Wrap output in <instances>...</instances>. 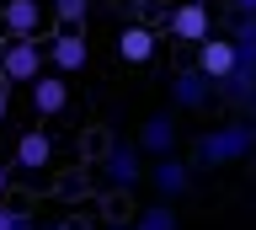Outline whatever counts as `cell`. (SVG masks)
Here are the masks:
<instances>
[{
	"label": "cell",
	"instance_id": "cell-11",
	"mask_svg": "<svg viewBox=\"0 0 256 230\" xmlns=\"http://www.w3.org/2000/svg\"><path fill=\"white\" fill-rule=\"evenodd\" d=\"M235 59H240V54H235V38H219V33H214V38L198 43V70H203L214 86H224V75L235 70Z\"/></svg>",
	"mask_w": 256,
	"mask_h": 230
},
{
	"label": "cell",
	"instance_id": "cell-6",
	"mask_svg": "<svg viewBox=\"0 0 256 230\" xmlns=\"http://www.w3.org/2000/svg\"><path fill=\"white\" fill-rule=\"evenodd\" d=\"M214 97H219V86L208 81L198 65H187V70L171 75V107H182V113H203Z\"/></svg>",
	"mask_w": 256,
	"mask_h": 230
},
{
	"label": "cell",
	"instance_id": "cell-21",
	"mask_svg": "<svg viewBox=\"0 0 256 230\" xmlns=\"http://www.w3.org/2000/svg\"><path fill=\"white\" fill-rule=\"evenodd\" d=\"M230 11L235 17H256V0H230Z\"/></svg>",
	"mask_w": 256,
	"mask_h": 230
},
{
	"label": "cell",
	"instance_id": "cell-1",
	"mask_svg": "<svg viewBox=\"0 0 256 230\" xmlns=\"http://www.w3.org/2000/svg\"><path fill=\"white\" fill-rule=\"evenodd\" d=\"M256 155V118H235V123H219V129H203L198 145H192V166L198 171H219V166H235Z\"/></svg>",
	"mask_w": 256,
	"mask_h": 230
},
{
	"label": "cell",
	"instance_id": "cell-9",
	"mask_svg": "<svg viewBox=\"0 0 256 230\" xmlns=\"http://www.w3.org/2000/svg\"><path fill=\"white\" fill-rule=\"evenodd\" d=\"M32 107H38V118H64L70 113V81L59 70H43L32 81Z\"/></svg>",
	"mask_w": 256,
	"mask_h": 230
},
{
	"label": "cell",
	"instance_id": "cell-12",
	"mask_svg": "<svg viewBox=\"0 0 256 230\" xmlns=\"http://www.w3.org/2000/svg\"><path fill=\"white\" fill-rule=\"evenodd\" d=\"M54 166V139L43 129H22L16 134V171H48Z\"/></svg>",
	"mask_w": 256,
	"mask_h": 230
},
{
	"label": "cell",
	"instance_id": "cell-18",
	"mask_svg": "<svg viewBox=\"0 0 256 230\" xmlns=\"http://www.w3.org/2000/svg\"><path fill=\"white\" fill-rule=\"evenodd\" d=\"M38 230H86L75 214H54V219H38Z\"/></svg>",
	"mask_w": 256,
	"mask_h": 230
},
{
	"label": "cell",
	"instance_id": "cell-4",
	"mask_svg": "<svg viewBox=\"0 0 256 230\" xmlns=\"http://www.w3.org/2000/svg\"><path fill=\"white\" fill-rule=\"evenodd\" d=\"M192 171H198V166L192 161H182V155H155V161H150V171H144V182H150V187H155L160 198H166V203H176V198L187 193L192 187Z\"/></svg>",
	"mask_w": 256,
	"mask_h": 230
},
{
	"label": "cell",
	"instance_id": "cell-8",
	"mask_svg": "<svg viewBox=\"0 0 256 230\" xmlns=\"http://www.w3.org/2000/svg\"><path fill=\"white\" fill-rule=\"evenodd\" d=\"M235 70L224 75L219 86V97L224 102H235V107H256V49H235Z\"/></svg>",
	"mask_w": 256,
	"mask_h": 230
},
{
	"label": "cell",
	"instance_id": "cell-23",
	"mask_svg": "<svg viewBox=\"0 0 256 230\" xmlns=\"http://www.w3.org/2000/svg\"><path fill=\"white\" fill-rule=\"evenodd\" d=\"M102 230H128V225H123V219H112V225H102Z\"/></svg>",
	"mask_w": 256,
	"mask_h": 230
},
{
	"label": "cell",
	"instance_id": "cell-13",
	"mask_svg": "<svg viewBox=\"0 0 256 230\" xmlns=\"http://www.w3.org/2000/svg\"><path fill=\"white\" fill-rule=\"evenodd\" d=\"M134 145H139L150 161H155V155H171V150H176V118H171V113H150Z\"/></svg>",
	"mask_w": 256,
	"mask_h": 230
},
{
	"label": "cell",
	"instance_id": "cell-17",
	"mask_svg": "<svg viewBox=\"0 0 256 230\" xmlns=\"http://www.w3.org/2000/svg\"><path fill=\"white\" fill-rule=\"evenodd\" d=\"M230 38L235 49H256V17H230Z\"/></svg>",
	"mask_w": 256,
	"mask_h": 230
},
{
	"label": "cell",
	"instance_id": "cell-16",
	"mask_svg": "<svg viewBox=\"0 0 256 230\" xmlns=\"http://www.w3.org/2000/svg\"><path fill=\"white\" fill-rule=\"evenodd\" d=\"M48 11L59 17V27H86V17H91V0H48Z\"/></svg>",
	"mask_w": 256,
	"mask_h": 230
},
{
	"label": "cell",
	"instance_id": "cell-10",
	"mask_svg": "<svg viewBox=\"0 0 256 230\" xmlns=\"http://www.w3.org/2000/svg\"><path fill=\"white\" fill-rule=\"evenodd\" d=\"M6 38H38L43 33V0H0Z\"/></svg>",
	"mask_w": 256,
	"mask_h": 230
},
{
	"label": "cell",
	"instance_id": "cell-7",
	"mask_svg": "<svg viewBox=\"0 0 256 230\" xmlns=\"http://www.w3.org/2000/svg\"><path fill=\"white\" fill-rule=\"evenodd\" d=\"M48 65L59 70V75H75V70L91 65V43H86V33L80 27H64V33L48 38Z\"/></svg>",
	"mask_w": 256,
	"mask_h": 230
},
{
	"label": "cell",
	"instance_id": "cell-22",
	"mask_svg": "<svg viewBox=\"0 0 256 230\" xmlns=\"http://www.w3.org/2000/svg\"><path fill=\"white\" fill-rule=\"evenodd\" d=\"M6 193H11V166L0 161V198H6Z\"/></svg>",
	"mask_w": 256,
	"mask_h": 230
},
{
	"label": "cell",
	"instance_id": "cell-2",
	"mask_svg": "<svg viewBox=\"0 0 256 230\" xmlns=\"http://www.w3.org/2000/svg\"><path fill=\"white\" fill-rule=\"evenodd\" d=\"M48 65V38H11L0 43V75L11 86H32Z\"/></svg>",
	"mask_w": 256,
	"mask_h": 230
},
{
	"label": "cell",
	"instance_id": "cell-3",
	"mask_svg": "<svg viewBox=\"0 0 256 230\" xmlns=\"http://www.w3.org/2000/svg\"><path fill=\"white\" fill-rule=\"evenodd\" d=\"M144 171H150V166H144V150L134 145V139H112V145H107V155H102V177H107L112 193H134V187L144 182Z\"/></svg>",
	"mask_w": 256,
	"mask_h": 230
},
{
	"label": "cell",
	"instance_id": "cell-14",
	"mask_svg": "<svg viewBox=\"0 0 256 230\" xmlns=\"http://www.w3.org/2000/svg\"><path fill=\"white\" fill-rule=\"evenodd\" d=\"M155 49H160V38H155V27H123L118 33V54H123V65H150L155 59Z\"/></svg>",
	"mask_w": 256,
	"mask_h": 230
},
{
	"label": "cell",
	"instance_id": "cell-5",
	"mask_svg": "<svg viewBox=\"0 0 256 230\" xmlns=\"http://www.w3.org/2000/svg\"><path fill=\"white\" fill-rule=\"evenodd\" d=\"M166 27H171L176 43H203V38H214V11H208V0H182V6H171V17H166Z\"/></svg>",
	"mask_w": 256,
	"mask_h": 230
},
{
	"label": "cell",
	"instance_id": "cell-20",
	"mask_svg": "<svg viewBox=\"0 0 256 230\" xmlns=\"http://www.w3.org/2000/svg\"><path fill=\"white\" fill-rule=\"evenodd\" d=\"M0 230H16V209L6 203V198H0Z\"/></svg>",
	"mask_w": 256,
	"mask_h": 230
},
{
	"label": "cell",
	"instance_id": "cell-15",
	"mask_svg": "<svg viewBox=\"0 0 256 230\" xmlns=\"http://www.w3.org/2000/svg\"><path fill=\"white\" fill-rule=\"evenodd\" d=\"M128 230H176V209L160 198V203H150V209L134 214V225H128Z\"/></svg>",
	"mask_w": 256,
	"mask_h": 230
},
{
	"label": "cell",
	"instance_id": "cell-19",
	"mask_svg": "<svg viewBox=\"0 0 256 230\" xmlns=\"http://www.w3.org/2000/svg\"><path fill=\"white\" fill-rule=\"evenodd\" d=\"M6 118H11V81L0 75V123H6Z\"/></svg>",
	"mask_w": 256,
	"mask_h": 230
}]
</instances>
